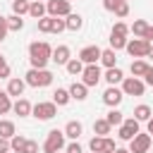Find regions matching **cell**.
Listing matches in <instances>:
<instances>
[{
    "mask_svg": "<svg viewBox=\"0 0 153 153\" xmlns=\"http://www.w3.org/2000/svg\"><path fill=\"white\" fill-rule=\"evenodd\" d=\"M148 43H153V26H148V31H146V36H143Z\"/></svg>",
    "mask_w": 153,
    "mask_h": 153,
    "instance_id": "cell-47",
    "label": "cell"
},
{
    "mask_svg": "<svg viewBox=\"0 0 153 153\" xmlns=\"http://www.w3.org/2000/svg\"><path fill=\"white\" fill-rule=\"evenodd\" d=\"M146 129H148V134H153V117L146 122Z\"/></svg>",
    "mask_w": 153,
    "mask_h": 153,
    "instance_id": "cell-48",
    "label": "cell"
},
{
    "mask_svg": "<svg viewBox=\"0 0 153 153\" xmlns=\"http://www.w3.org/2000/svg\"><path fill=\"white\" fill-rule=\"evenodd\" d=\"M24 81L29 86H33V88H43V86H50L53 84V72H48V69H33L31 67L24 74Z\"/></svg>",
    "mask_w": 153,
    "mask_h": 153,
    "instance_id": "cell-2",
    "label": "cell"
},
{
    "mask_svg": "<svg viewBox=\"0 0 153 153\" xmlns=\"http://www.w3.org/2000/svg\"><path fill=\"white\" fill-rule=\"evenodd\" d=\"M65 24H67V29H69V31H79V29L84 26V17H81V14H74V12H72V14H69V17L65 19Z\"/></svg>",
    "mask_w": 153,
    "mask_h": 153,
    "instance_id": "cell-25",
    "label": "cell"
},
{
    "mask_svg": "<svg viewBox=\"0 0 153 153\" xmlns=\"http://www.w3.org/2000/svg\"><path fill=\"white\" fill-rule=\"evenodd\" d=\"M65 29H67L65 19H62V17H53V31H50V33H60V31H65Z\"/></svg>",
    "mask_w": 153,
    "mask_h": 153,
    "instance_id": "cell-38",
    "label": "cell"
},
{
    "mask_svg": "<svg viewBox=\"0 0 153 153\" xmlns=\"http://www.w3.org/2000/svg\"><path fill=\"white\" fill-rule=\"evenodd\" d=\"M7 26H10V31H22L24 29V19L19 14H10L7 17Z\"/></svg>",
    "mask_w": 153,
    "mask_h": 153,
    "instance_id": "cell-34",
    "label": "cell"
},
{
    "mask_svg": "<svg viewBox=\"0 0 153 153\" xmlns=\"http://www.w3.org/2000/svg\"><path fill=\"white\" fill-rule=\"evenodd\" d=\"M105 120L110 122V127H120V124L124 122V115H122V112H120L117 108H110V112L105 115Z\"/></svg>",
    "mask_w": 153,
    "mask_h": 153,
    "instance_id": "cell-29",
    "label": "cell"
},
{
    "mask_svg": "<svg viewBox=\"0 0 153 153\" xmlns=\"http://www.w3.org/2000/svg\"><path fill=\"white\" fill-rule=\"evenodd\" d=\"M29 7H31V2H26V0H12V14H29Z\"/></svg>",
    "mask_w": 153,
    "mask_h": 153,
    "instance_id": "cell-30",
    "label": "cell"
},
{
    "mask_svg": "<svg viewBox=\"0 0 153 153\" xmlns=\"http://www.w3.org/2000/svg\"><path fill=\"white\" fill-rule=\"evenodd\" d=\"M29 14H31L36 22H38V19H43V17L48 14V10H45V2H38V0H36V2H31V7H29Z\"/></svg>",
    "mask_w": 153,
    "mask_h": 153,
    "instance_id": "cell-21",
    "label": "cell"
},
{
    "mask_svg": "<svg viewBox=\"0 0 153 153\" xmlns=\"http://www.w3.org/2000/svg\"><path fill=\"white\" fill-rule=\"evenodd\" d=\"M110 48L117 53V50H122V48H127V36H122V33H115V31H110Z\"/></svg>",
    "mask_w": 153,
    "mask_h": 153,
    "instance_id": "cell-19",
    "label": "cell"
},
{
    "mask_svg": "<svg viewBox=\"0 0 153 153\" xmlns=\"http://www.w3.org/2000/svg\"><path fill=\"white\" fill-rule=\"evenodd\" d=\"M38 2H48V0H38Z\"/></svg>",
    "mask_w": 153,
    "mask_h": 153,
    "instance_id": "cell-51",
    "label": "cell"
},
{
    "mask_svg": "<svg viewBox=\"0 0 153 153\" xmlns=\"http://www.w3.org/2000/svg\"><path fill=\"white\" fill-rule=\"evenodd\" d=\"M7 31H10V26H7V17H0V41L7 36Z\"/></svg>",
    "mask_w": 153,
    "mask_h": 153,
    "instance_id": "cell-42",
    "label": "cell"
},
{
    "mask_svg": "<svg viewBox=\"0 0 153 153\" xmlns=\"http://www.w3.org/2000/svg\"><path fill=\"white\" fill-rule=\"evenodd\" d=\"M148 57H153V45H151V53H148Z\"/></svg>",
    "mask_w": 153,
    "mask_h": 153,
    "instance_id": "cell-50",
    "label": "cell"
},
{
    "mask_svg": "<svg viewBox=\"0 0 153 153\" xmlns=\"http://www.w3.org/2000/svg\"><path fill=\"white\" fill-rule=\"evenodd\" d=\"M122 98H124V93H122V88H117V86H108L105 93H103V103H105L108 108H117V105L122 103Z\"/></svg>",
    "mask_w": 153,
    "mask_h": 153,
    "instance_id": "cell-12",
    "label": "cell"
},
{
    "mask_svg": "<svg viewBox=\"0 0 153 153\" xmlns=\"http://www.w3.org/2000/svg\"><path fill=\"white\" fill-rule=\"evenodd\" d=\"M69 100H72L69 88H55V91H53V103H55V105H67Z\"/></svg>",
    "mask_w": 153,
    "mask_h": 153,
    "instance_id": "cell-20",
    "label": "cell"
},
{
    "mask_svg": "<svg viewBox=\"0 0 153 153\" xmlns=\"http://www.w3.org/2000/svg\"><path fill=\"white\" fill-rule=\"evenodd\" d=\"M103 79H105V81H108L110 86H115V84L124 81V74H122V69H120V67H110V69H105Z\"/></svg>",
    "mask_w": 153,
    "mask_h": 153,
    "instance_id": "cell-17",
    "label": "cell"
},
{
    "mask_svg": "<svg viewBox=\"0 0 153 153\" xmlns=\"http://www.w3.org/2000/svg\"><path fill=\"white\" fill-rule=\"evenodd\" d=\"M103 146H105V136H93V139L88 141L91 153H103Z\"/></svg>",
    "mask_w": 153,
    "mask_h": 153,
    "instance_id": "cell-35",
    "label": "cell"
},
{
    "mask_svg": "<svg viewBox=\"0 0 153 153\" xmlns=\"http://www.w3.org/2000/svg\"><path fill=\"white\" fill-rule=\"evenodd\" d=\"M38 31L41 33H50L53 31V17H43V19H38Z\"/></svg>",
    "mask_w": 153,
    "mask_h": 153,
    "instance_id": "cell-36",
    "label": "cell"
},
{
    "mask_svg": "<svg viewBox=\"0 0 153 153\" xmlns=\"http://www.w3.org/2000/svg\"><path fill=\"white\" fill-rule=\"evenodd\" d=\"M24 88H26V81H24V79L12 76V79L7 81V93H10V96H14V98H19V96L24 93Z\"/></svg>",
    "mask_w": 153,
    "mask_h": 153,
    "instance_id": "cell-14",
    "label": "cell"
},
{
    "mask_svg": "<svg viewBox=\"0 0 153 153\" xmlns=\"http://www.w3.org/2000/svg\"><path fill=\"white\" fill-rule=\"evenodd\" d=\"M62 131H65V136H67V139H74V141H76V139L81 136L84 127H81V122H76V120H69V122L65 124V129H62Z\"/></svg>",
    "mask_w": 153,
    "mask_h": 153,
    "instance_id": "cell-15",
    "label": "cell"
},
{
    "mask_svg": "<svg viewBox=\"0 0 153 153\" xmlns=\"http://www.w3.org/2000/svg\"><path fill=\"white\" fill-rule=\"evenodd\" d=\"M10 98H12V96H10L7 91H0V115H7V112L12 110V105H14V103H12Z\"/></svg>",
    "mask_w": 153,
    "mask_h": 153,
    "instance_id": "cell-32",
    "label": "cell"
},
{
    "mask_svg": "<svg viewBox=\"0 0 153 153\" xmlns=\"http://www.w3.org/2000/svg\"><path fill=\"white\" fill-rule=\"evenodd\" d=\"M112 31H115V33H122V36H127V33H129V26H127L124 22H117V24L112 26Z\"/></svg>",
    "mask_w": 153,
    "mask_h": 153,
    "instance_id": "cell-40",
    "label": "cell"
},
{
    "mask_svg": "<svg viewBox=\"0 0 153 153\" xmlns=\"http://www.w3.org/2000/svg\"><path fill=\"white\" fill-rule=\"evenodd\" d=\"M22 153H38V143L36 141H26V146H24Z\"/></svg>",
    "mask_w": 153,
    "mask_h": 153,
    "instance_id": "cell-43",
    "label": "cell"
},
{
    "mask_svg": "<svg viewBox=\"0 0 153 153\" xmlns=\"http://www.w3.org/2000/svg\"><path fill=\"white\" fill-rule=\"evenodd\" d=\"M26 141H29V139H24V136L14 134V136L10 139V148H12L14 153H22V151H24V146H26Z\"/></svg>",
    "mask_w": 153,
    "mask_h": 153,
    "instance_id": "cell-33",
    "label": "cell"
},
{
    "mask_svg": "<svg viewBox=\"0 0 153 153\" xmlns=\"http://www.w3.org/2000/svg\"><path fill=\"white\" fill-rule=\"evenodd\" d=\"M153 115H151V108L148 105H136L134 108V120H139V122H148Z\"/></svg>",
    "mask_w": 153,
    "mask_h": 153,
    "instance_id": "cell-28",
    "label": "cell"
},
{
    "mask_svg": "<svg viewBox=\"0 0 153 153\" xmlns=\"http://www.w3.org/2000/svg\"><path fill=\"white\" fill-rule=\"evenodd\" d=\"M148 26H151V24H148L146 19H136V22L131 24V29H129V31H134V36H136V38H143V36H146V31H148Z\"/></svg>",
    "mask_w": 153,
    "mask_h": 153,
    "instance_id": "cell-26",
    "label": "cell"
},
{
    "mask_svg": "<svg viewBox=\"0 0 153 153\" xmlns=\"http://www.w3.org/2000/svg\"><path fill=\"white\" fill-rule=\"evenodd\" d=\"M65 67H67V72H69L72 76H79V74L84 72V67H86V65H84V62H81L79 57H72V60H69V62H67Z\"/></svg>",
    "mask_w": 153,
    "mask_h": 153,
    "instance_id": "cell-27",
    "label": "cell"
},
{
    "mask_svg": "<svg viewBox=\"0 0 153 153\" xmlns=\"http://www.w3.org/2000/svg\"><path fill=\"white\" fill-rule=\"evenodd\" d=\"M143 84H148V86H153V67L143 74Z\"/></svg>",
    "mask_w": 153,
    "mask_h": 153,
    "instance_id": "cell-46",
    "label": "cell"
},
{
    "mask_svg": "<svg viewBox=\"0 0 153 153\" xmlns=\"http://www.w3.org/2000/svg\"><path fill=\"white\" fill-rule=\"evenodd\" d=\"M100 55H103V50H100L98 45H86V48H81V53H79V60H81L84 65H98Z\"/></svg>",
    "mask_w": 153,
    "mask_h": 153,
    "instance_id": "cell-11",
    "label": "cell"
},
{
    "mask_svg": "<svg viewBox=\"0 0 153 153\" xmlns=\"http://www.w3.org/2000/svg\"><path fill=\"white\" fill-rule=\"evenodd\" d=\"M69 96L74 98V100H86V96H88V86H84V84H72L69 86Z\"/></svg>",
    "mask_w": 153,
    "mask_h": 153,
    "instance_id": "cell-18",
    "label": "cell"
},
{
    "mask_svg": "<svg viewBox=\"0 0 153 153\" xmlns=\"http://www.w3.org/2000/svg\"><path fill=\"white\" fill-rule=\"evenodd\" d=\"M100 62L110 69V67H115V62H117V55H115V50L112 48H105L103 50V55H100Z\"/></svg>",
    "mask_w": 153,
    "mask_h": 153,
    "instance_id": "cell-31",
    "label": "cell"
},
{
    "mask_svg": "<svg viewBox=\"0 0 153 153\" xmlns=\"http://www.w3.org/2000/svg\"><path fill=\"white\" fill-rule=\"evenodd\" d=\"M151 45H153V43H148L146 38H131V41H127V48H124V50H127L131 57L141 60V57H148Z\"/></svg>",
    "mask_w": 153,
    "mask_h": 153,
    "instance_id": "cell-3",
    "label": "cell"
},
{
    "mask_svg": "<svg viewBox=\"0 0 153 153\" xmlns=\"http://www.w3.org/2000/svg\"><path fill=\"white\" fill-rule=\"evenodd\" d=\"M103 79V72L98 65H86L81 72V84L84 86H98V81Z\"/></svg>",
    "mask_w": 153,
    "mask_h": 153,
    "instance_id": "cell-8",
    "label": "cell"
},
{
    "mask_svg": "<svg viewBox=\"0 0 153 153\" xmlns=\"http://www.w3.org/2000/svg\"><path fill=\"white\" fill-rule=\"evenodd\" d=\"M45 10H48V17H69L72 14L69 0H48Z\"/></svg>",
    "mask_w": 153,
    "mask_h": 153,
    "instance_id": "cell-5",
    "label": "cell"
},
{
    "mask_svg": "<svg viewBox=\"0 0 153 153\" xmlns=\"http://www.w3.org/2000/svg\"><path fill=\"white\" fill-rule=\"evenodd\" d=\"M110 129H112V127H110V122H108L105 117L93 122V134H96V136H108V134H110Z\"/></svg>",
    "mask_w": 153,
    "mask_h": 153,
    "instance_id": "cell-23",
    "label": "cell"
},
{
    "mask_svg": "<svg viewBox=\"0 0 153 153\" xmlns=\"http://www.w3.org/2000/svg\"><path fill=\"white\" fill-rule=\"evenodd\" d=\"M67 153H84V151H81V146L76 141H72V143H67Z\"/></svg>",
    "mask_w": 153,
    "mask_h": 153,
    "instance_id": "cell-44",
    "label": "cell"
},
{
    "mask_svg": "<svg viewBox=\"0 0 153 153\" xmlns=\"http://www.w3.org/2000/svg\"><path fill=\"white\" fill-rule=\"evenodd\" d=\"M143 91H146V84H143L141 79H136V76H124V81H122V93H124V96H143Z\"/></svg>",
    "mask_w": 153,
    "mask_h": 153,
    "instance_id": "cell-6",
    "label": "cell"
},
{
    "mask_svg": "<svg viewBox=\"0 0 153 153\" xmlns=\"http://www.w3.org/2000/svg\"><path fill=\"white\" fill-rule=\"evenodd\" d=\"M136 134H139V120H134V117H127V120L120 124V131H117V136H120L122 141H131Z\"/></svg>",
    "mask_w": 153,
    "mask_h": 153,
    "instance_id": "cell-9",
    "label": "cell"
},
{
    "mask_svg": "<svg viewBox=\"0 0 153 153\" xmlns=\"http://www.w3.org/2000/svg\"><path fill=\"white\" fill-rule=\"evenodd\" d=\"M151 148V134H136L131 141H129V153H148Z\"/></svg>",
    "mask_w": 153,
    "mask_h": 153,
    "instance_id": "cell-10",
    "label": "cell"
},
{
    "mask_svg": "<svg viewBox=\"0 0 153 153\" xmlns=\"http://www.w3.org/2000/svg\"><path fill=\"white\" fill-rule=\"evenodd\" d=\"M12 110H14V115H19V117H29L31 110H33V105H31L26 98H17V103L12 105Z\"/></svg>",
    "mask_w": 153,
    "mask_h": 153,
    "instance_id": "cell-16",
    "label": "cell"
},
{
    "mask_svg": "<svg viewBox=\"0 0 153 153\" xmlns=\"http://www.w3.org/2000/svg\"><path fill=\"white\" fill-rule=\"evenodd\" d=\"M65 148V131L62 129H50L48 131V139L43 143V151L45 153H57Z\"/></svg>",
    "mask_w": 153,
    "mask_h": 153,
    "instance_id": "cell-4",
    "label": "cell"
},
{
    "mask_svg": "<svg viewBox=\"0 0 153 153\" xmlns=\"http://www.w3.org/2000/svg\"><path fill=\"white\" fill-rule=\"evenodd\" d=\"M115 153H129V151H127V148H117Z\"/></svg>",
    "mask_w": 153,
    "mask_h": 153,
    "instance_id": "cell-49",
    "label": "cell"
},
{
    "mask_svg": "<svg viewBox=\"0 0 153 153\" xmlns=\"http://www.w3.org/2000/svg\"><path fill=\"white\" fill-rule=\"evenodd\" d=\"M117 148H115V141L110 139V136H105V146H103V153H115Z\"/></svg>",
    "mask_w": 153,
    "mask_h": 153,
    "instance_id": "cell-41",
    "label": "cell"
},
{
    "mask_svg": "<svg viewBox=\"0 0 153 153\" xmlns=\"http://www.w3.org/2000/svg\"><path fill=\"white\" fill-rule=\"evenodd\" d=\"M31 115L36 117V120H53L55 115H57V105L50 100V103H36L33 105V110H31Z\"/></svg>",
    "mask_w": 153,
    "mask_h": 153,
    "instance_id": "cell-7",
    "label": "cell"
},
{
    "mask_svg": "<svg viewBox=\"0 0 153 153\" xmlns=\"http://www.w3.org/2000/svg\"><path fill=\"white\" fill-rule=\"evenodd\" d=\"M69 60H72V55H69V48H67V45L53 48V62H55V65H67Z\"/></svg>",
    "mask_w": 153,
    "mask_h": 153,
    "instance_id": "cell-13",
    "label": "cell"
},
{
    "mask_svg": "<svg viewBox=\"0 0 153 153\" xmlns=\"http://www.w3.org/2000/svg\"><path fill=\"white\" fill-rule=\"evenodd\" d=\"M10 139H0V153H10Z\"/></svg>",
    "mask_w": 153,
    "mask_h": 153,
    "instance_id": "cell-45",
    "label": "cell"
},
{
    "mask_svg": "<svg viewBox=\"0 0 153 153\" xmlns=\"http://www.w3.org/2000/svg\"><path fill=\"white\" fill-rule=\"evenodd\" d=\"M124 2H127V0H103V7H105L108 12H115V14H117Z\"/></svg>",
    "mask_w": 153,
    "mask_h": 153,
    "instance_id": "cell-37",
    "label": "cell"
},
{
    "mask_svg": "<svg viewBox=\"0 0 153 153\" xmlns=\"http://www.w3.org/2000/svg\"><path fill=\"white\" fill-rule=\"evenodd\" d=\"M0 79H10V65L2 55H0Z\"/></svg>",
    "mask_w": 153,
    "mask_h": 153,
    "instance_id": "cell-39",
    "label": "cell"
},
{
    "mask_svg": "<svg viewBox=\"0 0 153 153\" xmlns=\"http://www.w3.org/2000/svg\"><path fill=\"white\" fill-rule=\"evenodd\" d=\"M14 134H17L14 122H10V120H0V139H12Z\"/></svg>",
    "mask_w": 153,
    "mask_h": 153,
    "instance_id": "cell-24",
    "label": "cell"
},
{
    "mask_svg": "<svg viewBox=\"0 0 153 153\" xmlns=\"http://www.w3.org/2000/svg\"><path fill=\"white\" fill-rule=\"evenodd\" d=\"M129 69H131V76H136V79H139V76H143L151 67H148V62H146V60H134Z\"/></svg>",
    "mask_w": 153,
    "mask_h": 153,
    "instance_id": "cell-22",
    "label": "cell"
},
{
    "mask_svg": "<svg viewBox=\"0 0 153 153\" xmlns=\"http://www.w3.org/2000/svg\"><path fill=\"white\" fill-rule=\"evenodd\" d=\"M50 60H53V48L45 41H33L29 45V62L33 69H45Z\"/></svg>",
    "mask_w": 153,
    "mask_h": 153,
    "instance_id": "cell-1",
    "label": "cell"
}]
</instances>
